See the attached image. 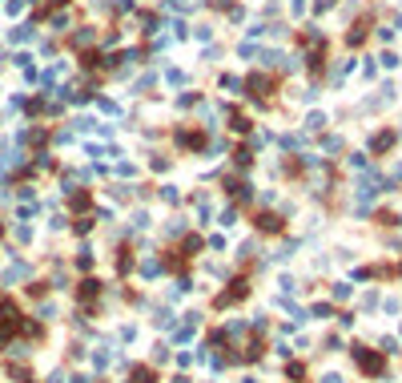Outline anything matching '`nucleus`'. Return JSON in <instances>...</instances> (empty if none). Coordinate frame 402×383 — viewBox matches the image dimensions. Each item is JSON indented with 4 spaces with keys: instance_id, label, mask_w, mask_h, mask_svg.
I'll use <instances>...</instances> for the list:
<instances>
[{
    "instance_id": "obj_1",
    "label": "nucleus",
    "mask_w": 402,
    "mask_h": 383,
    "mask_svg": "<svg viewBox=\"0 0 402 383\" xmlns=\"http://www.w3.org/2000/svg\"><path fill=\"white\" fill-rule=\"evenodd\" d=\"M354 355H358V363H362L366 371H378V367H382V363H378L374 355H366V351H354Z\"/></svg>"
}]
</instances>
